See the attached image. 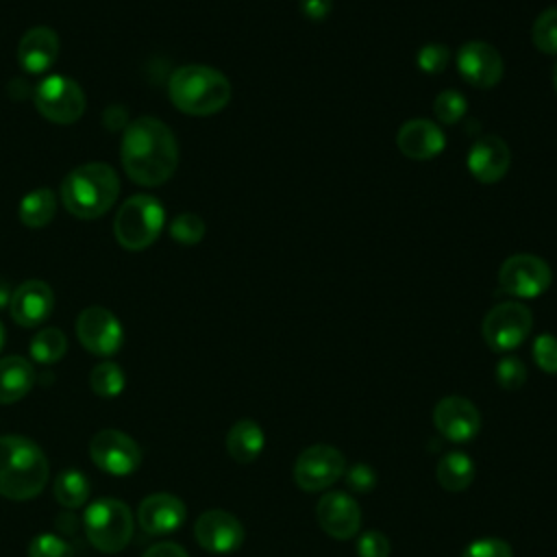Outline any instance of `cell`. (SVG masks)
Here are the masks:
<instances>
[{
    "mask_svg": "<svg viewBox=\"0 0 557 557\" xmlns=\"http://www.w3.org/2000/svg\"><path fill=\"white\" fill-rule=\"evenodd\" d=\"M120 159L133 183L157 187L174 174L178 144L168 124L152 115H141L124 128Z\"/></svg>",
    "mask_w": 557,
    "mask_h": 557,
    "instance_id": "6da1fadb",
    "label": "cell"
},
{
    "mask_svg": "<svg viewBox=\"0 0 557 557\" xmlns=\"http://www.w3.org/2000/svg\"><path fill=\"white\" fill-rule=\"evenodd\" d=\"M50 470L44 450L24 435L0 437V494L28 500L48 483Z\"/></svg>",
    "mask_w": 557,
    "mask_h": 557,
    "instance_id": "7a4b0ae2",
    "label": "cell"
},
{
    "mask_svg": "<svg viewBox=\"0 0 557 557\" xmlns=\"http://www.w3.org/2000/svg\"><path fill=\"white\" fill-rule=\"evenodd\" d=\"M120 194V178L107 163L91 161L74 168L61 183L63 207L81 220H94L107 213Z\"/></svg>",
    "mask_w": 557,
    "mask_h": 557,
    "instance_id": "3957f363",
    "label": "cell"
},
{
    "mask_svg": "<svg viewBox=\"0 0 557 557\" xmlns=\"http://www.w3.org/2000/svg\"><path fill=\"white\" fill-rule=\"evenodd\" d=\"M168 96L178 111L205 117L228 104L231 83L220 70L191 63L174 70L168 83Z\"/></svg>",
    "mask_w": 557,
    "mask_h": 557,
    "instance_id": "277c9868",
    "label": "cell"
},
{
    "mask_svg": "<svg viewBox=\"0 0 557 557\" xmlns=\"http://www.w3.org/2000/svg\"><path fill=\"white\" fill-rule=\"evenodd\" d=\"M165 211L161 202L148 194L131 196L117 209L113 220V235L117 244L131 252L148 248L161 233Z\"/></svg>",
    "mask_w": 557,
    "mask_h": 557,
    "instance_id": "5b68a950",
    "label": "cell"
},
{
    "mask_svg": "<svg viewBox=\"0 0 557 557\" xmlns=\"http://www.w3.org/2000/svg\"><path fill=\"white\" fill-rule=\"evenodd\" d=\"M85 533L102 553L122 550L133 537V516L126 503L117 498H100L85 509Z\"/></svg>",
    "mask_w": 557,
    "mask_h": 557,
    "instance_id": "8992f818",
    "label": "cell"
},
{
    "mask_svg": "<svg viewBox=\"0 0 557 557\" xmlns=\"http://www.w3.org/2000/svg\"><path fill=\"white\" fill-rule=\"evenodd\" d=\"M533 329V313L527 305L507 300L487 311L481 324L483 339L492 350L507 352L518 348Z\"/></svg>",
    "mask_w": 557,
    "mask_h": 557,
    "instance_id": "52a82bcc",
    "label": "cell"
},
{
    "mask_svg": "<svg viewBox=\"0 0 557 557\" xmlns=\"http://www.w3.org/2000/svg\"><path fill=\"white\" fill-rule=\"evenodd\" d=\"M33 102H35L37 111L54 124L76 122L83 115L85 104H87L81 85L61 74L46 76L35 87Z\"/></svg>",
    "mask_w": 557,
    "mask_h": 557,
    "instance_id": "ba28073f",
    "label": "cell"
},
{
    "mask_svg": "<svg viewBox=\"0 0 557 557\" xmlns=\"http://www.w3.org/2000/svg\"><path fill=\"white\" fill-rule=\"evenodd\" d=\"M550 265L529 252L507 257L498 270L500 289L518 298H537L550 287Z\"/></svg>",
    "mask_w": 557,
    "mask_h": 557,
    "instance_id": "9c48e42d",
    "label": "cell"
},
{
    "mask_svg": "<svg viewBox=\"0 0 557 557\" xmlns=\"http://www.w3.org/2000/svg\"><path fill=\"white\" fill-rule=\"evenodd\" d=\"M344 455L329 444H313L305 448L294 463V481L305 492H320L344 476Z\"/></svg>",
    "mask_w": 557,
    "mask_h": 557,
    "instance_id": "30bf717a",
    "label": "cell"
},
{
    "mask_svg": "<svg viewBox=\"0 0 557 557\" xmlns=\"http://www.w3.org/2000/svg\"><path fill=\"white\" fill-rule=\"evenodd\" d=\"M89 455L100 470L113 476H126L141 463L139 446L126 433L115 429L96 433L89 442Z\"/></svg>",
    "mask_w": 557,
    "mask_h": 557,
    "instance_id": "8fae6325",
    "label": "cell"
},
{
    "mask_svg": "<svg viewBox=\"0 0 557 557\" xmlns=\"http://www.w3.org/2000/svg\"><path fill=\"white\" fill-rule=\"evenodd\" d=\"M76 335L83 348L98 357H111L124 342L120 320L104 307H87L76 320Z\"/></svg>",
    "mask_w": 557,
    "mask_h": 557,
    "instance_id": "7c38bea8",
    "label": "cell"
},
{
    "mask_svg": "<svg viewBox=\"0 0 557 557\" xmlns=\"http://www.w3.org/2000/svg\"><path fill=\"white\" fill-rule=\"evenodd\" d=\"M457 70L463 76V81L479 89H490L498 85L503 78V57L500 52L481 39L466 41L457 50Z\"/></svg>",
    "mask_w": 557,
    "mask_h": 557,
    "instance_id": "4fadbf2b",
    "label": "cell"
},
{
    "mask_svg": "<svg viewBox=\"0 0 557 557\" xmlns=\"http://www.w3.org/2000/svg\"><path fill=\"white\" fill-rule=\"evenodd\" d=\"M194 535L205 550L224 555V553L237 550L246 533L242 522L233 513L222 509H209L196 520Z\"/></svg>",
    "mask_w": 557,
    "mask_h": 557,
    "instance_id": "5bb4252c",
    "label": "cell"
},
{
    "mask_svg": "<svg viewBox=\"0 0 557 557\" xmlns=\"http://www.w3.org/2000/svg\"><path fill=\"white\" fill-rule=\"evenodd\" d=\"M435 429L450 442H470L481 429V413L463 396H446L433 409Z\"/></svg>",
    "mask_w": 557,
    "mask_h": 557,
    "instance_id": "9a60e30c",
    "label": "cell"
},
{
    "mask_svg": "<svg viewBox=\"0 0 557 557\" xmlns=\"http://www.w3.org/2000/svg\"><path fill=\"white\" fill-rule=\"evenodd\" d=\"M318 524L335 540H350L361 527V509L346 492H326L318 500Z\"/></svg>",
    "mask_w": 557,
    "mask_h": 557,
    "instance_id": "2e32d148",
    "label": "cell"
},
{
    "mask_svg": "<svg viewBox=\"0 0 557 557\" xmlns=\"http://www.w3.org/2000/svg\"><path fill=\"white\" fill-rule=\"evenodd\" d=\"M511 165V150L498 135L479 137L468 152V170L479 183L500 181Z\"/></svg>",
    "mask_w": 557,
    "mask_h": 557,
    "instance_id": "e0dca14e",
    "label": "cell"
},
{
    "mask_svg": "<svg viewBox=\"0 0 557 557\" xmlns=\"http://www.w3.org/2000/svg\"><path fill=\"white\" fill-rule=\"evenodd\" d=\"M9 307H11V318L20 326H37L52 313L54 294L48 283L39 278H30L13 289Z\"/></svg>",
    "mask_w": 557,
    "mask_h": 557,
    "instance_id": "ac0fdd59",
    "label": "cell"
},
{
    "mask_svg": "<svg viewBox=\"0 0 557 557\" xmlns=\"http://www.w3.org/2000/svg\"><path fill=\"white\" fill-rule=\"evenodd\" d=\"M185 518H187V509L183 500L165 492L146 496L137 509L139 527L148 535H168L176 531L185 522Z\"/></svg>",
    "mask_w": 557,
    "mask_h": 557,
    "instance_id": "d6986e66",
    "label": "cell"
},
{
    "mask_svg": "<svg viewBox=\"0 0 557 557\" xmlns=\"http://www.w3.org/2000/svg\"><path fill=\"white\" fill-rule=\"evenodd\" d=\"M396 146L398 150L413 159V161H426L437 157L446 146V135L442 128L424 117H416L405 122L396 133Z\"/></svg>",
    "mask_w": 557,
    "mask_h": 557,
    "instance_id": "ffe728a7",
    "label": "cell"
},
{
    "mask_svg": "<svg viewBox=\"0 0 557 557\" xmlns=\"http://www.w3.org/2000/svg\"><path fill=\"white\" fill-rule=\"evenodd\" d=\"M59 35L48 26L28 28L17 44V61L24 72L41 74L57 61Z\"/></svg>",
    "mask_w": 557,
    "mask_h": 557,
    "instance_id": "44dd1931",
    "label": "cell"
},
{
    "mask_svg": "<svg viewBox=\"0 0 557 557\" xmlns=\"http://www.w3.org/2000/svg\"><path fill=\"white\" fill-rule=\"evenodd\" d=\"M35 383V370L28 359L11 355L0 359V405L24 398Z\"/></svg>",
    "mask_w": 557,
    "mask_h": 557,
    "instance_id": "7402d4cb",
    "label": "cell"
},
{
    "mask_svg": "<svg viewBox=\"0 0 557 557\" xmlns=\"http://www.w3.org/2000/svg\"><path fill=\"white\" fill-rule=\"evenodd\" d=\"M263 446H265V435L261 426L250 418L235 422L226 433V450L239 463L255 461L261 455Z\"/></svg>",
    "mask_w": 557,
    "mask_h": 557,
    "instance_id": "603a6c76",
    "label": "cell"
},
{
    "mask_svg": "<svg viewBox=\"0 0 557 557\" xmlns=\"http://www.w3.org/2000/svg\"><path fill=\"white\" fill-rule=\"evenodd\" d=\"M474 479V463L466 453L450 450L437 461V483L448 492H463Z\"/></svg>",
    "mask_w": 557,
    "mask_h": 557,
    "instance_id": "cb8c5ba5",
    "label": "cell"
},
{
    "mask_svg": "<svg viewBox=\"0 0 557 557\" xmlns=\"http://www.w3.org/2000/svg\"><path fill=\"white\" fill-rule=\"evenodd\" d=\"M54 211H57V198L52 194V189L48 187H39V189H33L28 191L22 202H20V209H17V215H20V222L28 228H41L46 224L52 222L54 218Z\"/></svg>",
    "mask_w": 557,
    "mask_h": 557,
    "instance_id": "d4e9b609",
    "label": "cell"
},
{
    "mask_svg": "<svg viewBox=\"0 0 557 557\" xmlns=\"http://www.w3.org/2000/svg\"><path fill=\"white\" fill-rule=\"evenodd\" d=\"M89 496V481L76 468H65L54 479V498L67 509L81 507Z\"/></svg>",
    "mask_w": 557,
    "mask_h": 557,
    "instance_id": "484cf974",
    "label": "cell"
},
{
    "mask_svg": "<svg viewBox=\"0 0 557 557\" xmlns=\"http://www.w3.org/2000/svg\"><path fill=\"white\" fill-rule=\"evenodd\" d=\"M67 350V339L61 329L46 326L35 333L30 339V357L37 363H54L59 361Z\"/></svg>",
    "mask_w": 557,
    "mask_h": 557,
    "instance_id": "4316f807",
    "label": "cell"
},
{
    "mask_svg": "<svg viewBox=\"0 0 557 557\" xmlns=\"http://www.w3.org/2000/svg\"><path fill=\"white\" fill-rule=\"evenodd\" d=\"M124 383H126L124 370H122L117 363H113V361H102V363H98V366L91 370V374H89V385H91V389H94L98 396H102V398H113V396H117V394L124 389Z\"/></svg>",
    "mask_w": 557,
    "mask_h": 557,
    "instance_id": "83f0119b",
    "label": "cell"
},
{
    "mask_svg": "<svg viewBox=\"0 0 557 557\" xmlns=\"http://www.w3.org/2000/svg\"><path fill=\"white\" fill-rule=\"evenodd\" d=\"M531 39L540 52L557 54V7H548L535 17Z\"/></svg>",
    "mask_w": 557,
    "mask_h": 557,
    "instance_id": "f1b7e54d",
    "label": "cell"
},
{
    "mask_svg": "<svg viewBox=\"0 0 557 557\" xmlns=\"http://www.w3.org/2000/svg\"><path fill=\"white\" fill-rule=\"evenodd\" d=\"M468 111L466 98L455 89H444L433 100V113L444 124H457Z\"/></svg>",
    "mask_w": 557,
    "mask_h": 557,
    "instance_id": "f546056e",
    "label": "cell"
},
{
    "mask_svg": "<svg viewBox=\"0 0 557 557\" xmlns=\"http://www.w3.org/2000/svg\"><path fill=\"white\" fill-rule=\"evenodd\" d=\"M170 235L185 246L198 244L205 237V222L196 213H178L170 224Z\"/></svg>",
    "mask_w": 557,
    "mask_h": 557,
    "instance_id": "4dcf8cb0",
    "label": "cell"
},
{
    "mask_svg": "<svg viewBox=\"0 0 557 557\" xmlns=\"http://www.w3.org/2000/svg\"><path fill=\"white\" fill-rule=\"evenodd\" d=\"M494 376H496V383L503 389H520L524 385V381H527V366L518 357L505 355L496 363Z\"/></svg>",
    "mask_w": 557,
    "mask_h": 557,
    "instance_id": "1f68e13d",
    "label": "cell"
},
{
    "mask_svg": "<svg viewBox=\"0 0 557 557\" xmlns=\"http://www.w3.org/2000/svg\"><path fill=\"white\" fill-rule=\"evenodd\" d=\"M28 557H74L72 546L52 533H41L33 537L28 546Z\"/></svg>",
    "mask_w": 557,
    "mask_h": 557,
    "instance_id": "d6a6232c",
    "label": "cell"
},
{
    "mask_svg": "<svg viewBox=\"0 0 557 557\" xmlns=\"http://www.w3.org/2000/svg\"><path fill=\"white\" fill-rule=\"evenodd\" d=\"M450 61V52L444 44L440 41H431V44H424L418 52V67L426 74H440L446 70Z\"/></svg>",
    "mask_w": 557,
    "mask_h": 557,
    "instance_id": "836d02e7",
    "label": "cell"
},
{
    "mask_svg": "<svg viewBox=\"0 0 557 557\" xmlns=\"http://www.w3.org/2000/svg\"><path fill=\"white\" fill-rule=\"evenodd\" d=\"M533 361L542 372L557 374V337L555 335H537L533 339Z\"/></svg>",
    "mask_w": 557,
    "mask_h": 557,
    "instance_id": "e575fe53",
    "label": "cell"
},
{
    "mask_svg": "<svg viewBox=\"0 0 557 557\" xmlns=\"http://www.w3.org/2000/svg\"><path fill=\"white\" fill-rule=\"evenodd\" d=\"M461 557H513V550L500 537H479L461 550Z\"/></svg>",
    "mask_w": 557,
    "mask_h": 557,
    "instance_id": "d590c367",
    "label": "cell"
},
{
    "mask_svg": "<svg viewBox=\"0 0 557 557\" xmlns=\"http://www.w3.org/2000/svg\"><path fill=\"white\" fill-rule=\"evenodd\" d=\"M392 544L385 533L381 531H366L357 540V555L359 557H389Z\"/></svg>",
    "mask_w": 557,
    "mask_h": 557,
    "instance_id": "8d00e7d4",
    "label": "cell"
},
{
    "mask_svg": "<svg viewBox=\"0 0 557 557\" xmlns=\"http://www.w3.org/2000/svg\"><path fill=\"white\" fill-rule=\"evenodd\" d=\"M344 476H346L348 487L355 492H361V494L370 492L376 485V472L368 463H355V466L346 468Z\"/></svg>",
    "mask_w": 557,
    "mask_h": 557,
    "instance_id": "74e56055",
    "label": "cell"
},
{
    "mask_svg": "<svg viewBox=\"0 0 557 557\" xmlns=\"http://www.w3.org/2000/svg\"><path fill=\"white\" fill-rule=\"evenodd\" d=\"M298 4L302 15H307L313 22L324 20L333 9V0H298Z\"/></svg>",
    "mask_w": 557,
    "mask_h": 557,
    "instance_id": "f35d334b",
    "label": "cell"
},
{
    "mask_svg": "<svg viewBox=\"0 0 557 557\" xmlns=\"http://www.w3.org/2000/svg\"><path fill=\"white\" fill-rule=\"evenodd\" d=\"M144 557H187L185 548L174 542H159L144 553Z\"/></svg>",
    "mask_w": 557,
    "mask_h": 557,
    "instance_id": "ab89813d",
    "label": "cell"
},
{
    "mask_svg": "<svg viewBox=\"0 0 557 557\" xmlns=\"http://www.w3.org/2000/svg\"><path fill=\"white\" fill-rule=\"evenodd\" d=\"M104 124L111 128V131H120L122 126L126 128V111L122 107H109L107 113H104Z\"/></svg>",
    "mask_w": 557,
    "mask_h": 557,
    "instance_id": "60d3db41",
    "label": "cell"
},
{
    "mask_svg": "<svg viewBox=\"0 0 557 557\" xmlns=\"http://www.w3.org/2000/svg\"><path fill=\"white\" fill-rule=\"evenodd\" d=\"M11 294H13V292H11L9 283H7L4 278H0V309L11 302Z\"/></svg>",
    "mask_w": 557,
    "mask_h": 557,
    "instance_id": "b9f144b4",
    "label": "cell"
},
{
    "mask_svg": "<svg viewBox=\"0 0 557 557\" xmlns=\"http://www.w3.org/2000/svg\"><path fill=\"white\" fill-rule=\"evenodd\" d=\"M553 87H555V91H557V63H555V67H553Z\"/></svg>",
    "mask_w": 557,
    "mask_h": 557,
    "instance_id": "7bdbcfd3",
    "label": "cell"
},
{
    "mask_svg": "<svg viewBox=\"0 0 557 557\" xmlns=\"http://www.w3.org/2000/svg\"><path fill=\"white\" fill-rule=\"evenodd\" d=\"M2 344H4V326L0 324V348H2Z\"/></svg>",
    "mask_w": 557,
    "mask_h": 557,
    "instance_id": "ee69618b",
    "label": "cell"
}]
</instances>
